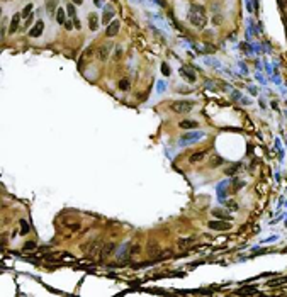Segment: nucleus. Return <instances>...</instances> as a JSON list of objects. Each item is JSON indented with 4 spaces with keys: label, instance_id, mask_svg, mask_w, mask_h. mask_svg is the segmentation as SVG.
Segmentation results:
<instances>
[{
    "label": "nucleus",
    "instance_id": "1",
    "mask_svg": "<svg viewBox=\"0 0 287 297\" xmlns=\"http://www.w3.org/2000/svg\"><path fill=\"white\" fill-rule=\"evenodd\" d=\"M189 21L192 22L195 27H204L207 24V17H206V10L202 9L201 5H192L190 14H189Z\"/></svg>",
    "mask_w": 287,
    "mask_h": 297
},
{
    "label": "nucleus",
    "instance_id": "2",
    "mask_svg": "<svg viewBox=\"0 0 287 297\" xmlns=\"http://www.w3.org/2000/svg\"><path fill=\"white\" fill-rule=\"evenodd\" d=\"M194 107V102L190 100H177V102H172L170 104V109L177 114H185V112H190Z\"/></svg>",
    "mask_w": 287,
    "mask_h": 297
},
{
    "label": "nucleus",
    "instance_id": "3",
    "mask_svg": "<svg viewBox=\"0 0 287 297\" xmlns=\"http://www.w3.org/2000/svg\"><path fill=\"white\" fill-rule=\"evenodd\" d=\"M204 136V133L202 131H194V133H187L184 134L182 138H180V143L182 144H187V143H194V141H199V139Z\"/></svg>",
    "mask_w": 287,
    "mask_h": 297
},
{
    "label": "nucleus",
    "instance_id": "4",
    "mask_svg": "<svg viewBox=\"0 0 287 297\" xmlns=\"http://www.w3.org/2000/svg\"><path fill=\"white\" fill-rule=\"evenodd\" d=\"M207 226H209L211 229H219V231H226V229L231 228L229 223H223V221H209Z\"/></svg>",
    "mask_w": 287,
    "mask_h": 297
},
{
    "label": "nucleus",
    "instance_id": "5",
    "mask_svg": "<svg viewBox=\"0 0 287 297\" xmlns=\"http://www.w3.org/2000/svg\"><path fill=\"white\" fill-rule=\"evenodd\" d=\"M109 54H111V48H109V44H104V46H100L99 49H97V58H99L100 61H105L109 58Z\"/></svg>",
    "mask_w": 287,
    "mask_h": 297
},
{
    "label": "nucleus",
    "instance_id": "6",
    "mask_svg": "<svg viewBox=\"0 0 287 297\" xmlns=\"http://www.w3.org/2000/svg\"><path fill=\"white\" fill-rule=\"evenodd\" d=\"M43 31H44V22H43V21H38V22L34 24V27L31 29L29 34L32 36V38H39V36L43 34Z\"/></svg>",
    "mask_w": 287,
    "mask_h": 297
},
{
    "label": "nucleus",
    "instance_id": "7",
    "mask_svg": "<svg viewBox=\"0 0 287 297\" xmlns=\"http://www.w3.org/2000/svg\"><path fill=\"white\" fill-rule=\"evenodd\" d=\"M102 246H104V245H100V239H97V241H94V243H90V245H87V246H85V250L88 251L92 256H95V255L99 253V250L102 248Z\"/></svg>",
    "mask_w": 287,
    "mask_h": 297
},
{
    "label": "nucleus",
    "instance_id": "8",
    "mask_svg": "<svg viewBox=\"0 0 287 297\" xmlns=\"http://www.w3.org/2000/svg\"><path fill=\"white\" fill-rule=\"evenodd\" d=\"M114 250H116V245H114V243H105V245L102 246V253H100V256H102V258H107Z\"/></svg>",
    "mask_w": 287,
    "mask_h": 297
},
{
    "label": "nucleus",
    "instance_id": "9",
    "mask_svg": "<svg viewBox=\"0 0 287 297\" xmlns=\"http://www.w3.org/2000/svg\"><path fill=\"white\" fill-rule=\"evenodd\" d=\"M119 32V22H111L107 24V29H105V34L111 38V36H116Z\"/></svg>",
    "mask_w": 287,
    "mask_h": 297
},
{
    "label": "nucleus",
    "instance_id": "10",
    "mask_svg": "<svg viewBox=\"0 0 287 297\" xmlns=\"http://www.w3.org/2000/svg\"><path fill=\"white\" fill-rule=\"evenodd\" d=\"M179 126L182 127V129H195V127L199 126V122H195V121H190V119H185V121H182Z\"/></svg>",
    "mask_w": 287,
    "mask_h": 297
},
{
    "label": "nucleus",
    "instance_id": "11",
    "mask_svg": "<svg viewBox=\"0 0 287 297\" xmlns=\"http://www.w3.org/2000/svg\"><path fill=\"white\" fill-rule=\"evenodd\" d=\"M204 158H206V151H201V153H194V155H190L189 161H190V163H199V161H202Z\"/></svg>",
    "mask_w": 287,
    "mask_h": 297
},
{
    "label": "nucleus",
    "instance_id": "12",
    "mask_svg": "<svg viewBox=\"0 0 287 297\" xmlns=\"http://www.w3.org/2000/svg\"><path fill=\"white\" fill-rule=\"evenodd\" d=\"M56 5H58V0H46V9L49 12V15H55Z\"/></svg>",
    "mask_w": 287,
    "mask_h": 297
},
{
    "label": "nucleus",
    "instance_id": "13",
    "mask_svg": "<svg viewBox=\"0 0 287 297\" xmlns=\"http://www.w3.org/2000/svg\"><path fill=\"white\" fill-rule=\"evenodd\" d=\"M88 26L92 31H97V26H99V19H97V15L95 14H90L88 15Z\"/></svg>",
    "mask_w": 287,
    "mask_h": 297
},
{
    "label": "nucleus",
    "instance_id": "14",
    "mask_svg": "<svg viewBox=\"0 0 287 297\" xmlns=\"http://www.w3.org/2000/svg\"><path fill=\"white\" fill-rule=\"evenodd\" d=\"M19 19H21V15H14V17H12V22H10V27H9V32H10V34H14V32L17 31Z\"/></svg>",
    "mask_w": 287,
    "mask_h": 297
},
{
    "label": "nucleus",
    "instance_id": "15",
    "mask_svg": "<svg viewBox=\"0 0 287 297\" xmlns=\"http://www.w3.org/2000/svg\"><path fill=\"white\" fill-rule=\"evenodd\" d=\"M114 17V10L111 9V7H107L105 9V12H104V24H111V19Z\"/></svg>",
    "mask_w": 287,
    "mask_h": 297
},
{
    "label": "nucleus",
    "instance_id": "16",
    "mask_svg": "<svg viewBox=\"0 0 287 297\" xmlns=\"http://www.w3.org/2000/svg\"><path fill=\"white\" fill-rule=\"evenodd\" d=\"M19 224H21V233H22V234H27V233H29V224H27V221L21 219V221H19Z\"/></svg>",
    "mask_w": 287,
    "mask_h": 297
},
{
    "label": "nucleus",
    "instance_id": "17",
    "mask_svg": "<svg viewBox=\"0 0 287 297\" xmlns=\"http://www.w3.org/2000/svg\"><path fill=\"white\" fill-rule=\"evenodd\" d=\"M56 21L60 22V24H65V10L63 9L56 10Z\"/></svg>",
    "mask_w": 287,
    "mask_h": 297
},
{
    "label": "nucleus",
    "instance_id": "18",
    "mask_svg": "<svg viewBox=\"0 0 287 297\" xmlns=\"http://www.w3.org/2000/svg\"><path fill=\"white\" fill-rule=\"evenodd\" d=\"M66 12H68V15L75 21L77 19V14H75V7H73V4H68V7H66Z\"/></svg>",
    "mask_w": 287,
    "mask_h": 297
},
{
    "label": "nucleus",
    "instance_id": "19",
    "mask_svg": "<svg viewBox=\"0 0 287 297\" xmlns=\"http://www.w3.org/2000/svg\"><path fill=\"white\" fill-rule=\"evenodd\" d=\"M119 88L121 90H129V80L128 78H122L119 82Z\"/></svg>",
    "mask_w": 287,
    "mask_h": 297
},
{
    "label": "nucleus",
    "instance_id": "20",
    "mask_svg": "<svg viewBox=\"0 0 287 297\" xmlns=\"http://www.w3.org/2000/svg\"><path fill=\"white\" fill-rule=\"evenodd\" d=\"M223 163V158L221 156H214V158L211 160V167L214 168V167H218V165H221Z\"/></svg>",
    "mask_w": 287,
    "mask_h": 297
},
{
    "label": "nucleus",
    "instance_id": "21",
    "mask_svg": "<svg viewBox=\"0 0 287 297\" xmlns=\"http://www.w3.org/2000/svg\"><path fill=\"white\" fill-rule=\"evenodd\" d=\"M36 248V243L34 241H27L26 245H24V251H29V250H34Z\"/></svg>",
    "mask_w": 287,
    "mask_h": 297
},
{
    "label": "nucleus",
    "instance_id": "22",
    "mask_svg": "<svg viewBox=\"0 0 287 297\" xmlns=\"http://www.w3.org/2000/svg\"><path fill=\"white\" fill-rule=\"evenodd\" d=\"M214 216H221L223 219H231V217H229L226 212H224V211H219V209H216V211H214Z\"/></svg>",
    "mask_w": 287,
    "mask_h": 297
},
{
    "label": "nucleus",
    "instance_id": "23",
    "mask_svg": "<svg viewBox=\"0 0 287 297\" xmlns=\"http://www.w3.org/2000/svg\"><path fill=\"white\" fill-rule=\"evenodd\" d=\"M31 9H32V5H26V9H24V12H22L21 14V15H22V17H29V15H31Z\"/></svg>",
    "mask_w": 287,
    "mask_h": 297
},
{
    "label": "nucleus",
    "instance_id": "24",
    "mask_svg": "<svg viewBox=\"0 0 287 297\" xmlns=\"http://www.w3.org/2000/svg\"><path fill=\"white\" fill-rule=\"evenodd\" d=\"M162 71H163V75H170V70H168V65H165V63H163V65H162Z\"/></svg>",
    "mask_w": 287,
    "mask_h": 297
},
{
    "label": "nucleus",
    "instance_id": "25",
    "mask_svg": "<svg viewBox=\"0 0 287 297\" xmlns=\"http://www.w3.org/2000/svg\"><path fill=\"white\" fill-rule=\"evenodd\" d=\"M285 5H287V0H280V7H282V9L285 7Z\"/></svg>",
    "mask_w": 287,
    "mask_h": 297
},
{
    "label": "nucleus",
    "instance_id": "26",
    "mask_svg": "<svg viewBox=\"0 0 287 297\" xmlns=\"http://www.w3.org/2000/svg\"><path fill=\"white\" fill-rule=\"evenodd\" d=\"M65 27H66V29H72V22H65Z\"/></svg>",
    "mask_w": 287,
    "mask_h": 297
},
{
    "label": "nucleus",
    "instance_id": "27",
    "mask_svg": "<svg viewBox=\"0 0 287 297\" xmlns=\"http://www.w3.org/2000/svg\"><path fill=\"white\" fill-rule=\"evenodd\" d=\"M82 2H83V0H73V4H77V5H78V4H82Z\"/></svg>",
    "mask_w": 287,
    "mask_h": 297
}]
</instances>
